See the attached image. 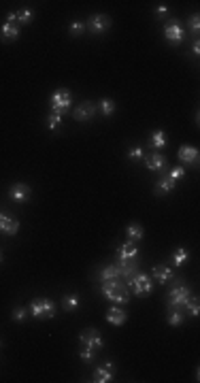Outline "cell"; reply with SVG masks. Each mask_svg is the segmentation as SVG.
Instances as JSON below:
<instances>
[{"instance_id":"obj_7","label":"cell","mask_w":200,"mask_h":383,"mask_svg":"<svg viewBox=\"0 0 200 383\" xmlns=\"http://www.w3.org/2000/svg\"><path fill=\"white\" fill-rule=\"evenodd\" d=\"M79 341H81V345L87 347V349H92V351H98V349L104 347V341H102V337H100V332L96 328H90V330H85V332H81Z\"/></svg>"},{"instance_id":"obj_39","label":"cell","mask_w":200,"mask_h":383,"mask_svg":"<svg viewBox=\"0 0 200 383\" xmlns=\"http://www.w3.org/2000/svg\"><path fill=\"white\" fill-rule=\"evenodd\" d=\"M0 264H2V251H0Z\"/></svg>"},{"instance_id":"obj_10","label":"cell","mask_w":200,"mask_h":383,"mask_svg":"<svg viewBox=\"0 0 200 383\" xmlns=\"http://www.w3.org/2000/svg\"><path fill=\"white\" fill-rule=\"evenodd\" d=\"M96 109H98L96 104L90 102V100H85V102H81L79 107L73 111V117H75L77 121H90L92 117L96 115Z\"/></svg>"},{"instance_id":"obj_8","label":"cell","mask_w":200,"mask_h":383,"mask_svg":"<svg viewBox=\"0 0 200 383\" xmlns=\"http://www.w3.org/2000/svg\"><path fill=\"white\" fill-rule=\"evenodd\" d=\"M117 270H120V277H123V283H130L132 277L139 273V260L132 258V260H117Z\"/></svg>"},{"instance_id":"obj_4","label":"cell","mask_w":200,"mask_h":383,"mask_svg":"<svg viewBox=\"0 0 200 383\" xmlns=\"http://www.w3.org/2000/svg\"><path fill=\"white\" fill-rule=\"evenodd\" d=\"M70 104H73V94L68 90H58L54 96H51V111L58 115H64L68 113Z\"/></svg>"},{"instance_id":"obj_6","label":"cell","mask_w":200,"mask_h":383,"mask_svg":"<svg viewBox=\"0 0 200 383\" xmlns=\"http://www.w3.org/2000/svg\"><path fill=\"white\" fill-rule=\"evenodd\" d=\"M128 287H132V292L137 294V296H140V298L149 296V292H151V277L145 275V273H137L132 277L130 283H128Z\"/></svg>"},{"instance_id":"obj_12","label":"cell","mask_w":200,"mask_h":383,"mask_svg":"<svg viewBox=\"0 0 200 383\" xmlns=\"http://www.w3.org/2000/svg\"><path fill=\"white\" fill-rule=\"evenodd\" d=\"M113 373H115L113 362H104L102 366H98L96 370H94V381L96 383H109V381H113Z\"/></svg>"},{"instance_id":"obj_38","label":"cell","mask_w":200,"mask_h":383,"mask_svg":"<svg viewBox=\"0 0 200 383\" xmlns=\"http://www.w3.org/2000/svg\"><path fill=\"white\" fill-rule=\"evenodd\" d=\"M166 11H168V9H166V7H164V4H160V7H158V9H156V13H158V15H164V13H166Z\"/></svg>"},{"instance_id":"obj_5","label":"cell","mask_w":200,"mask_h":383,"mask_svg":"<svg viewBox=\"0 0 200 383\" xmlns=\"http://www.w3.org/2000/svg\"><path fill=\"white\" fill-rule=\"evenodd\" d=\"M85 28H87V32H92L94 37H98V34L107 32L111 28V17L102 15V13H96V15H92L90 20L85 21Z\"/></svg>"},{"instance_id":"obj_9","label":"cell","mask_w":200,"mask_h":383,"mask_svg":"<svg viewBox=\"0 0 200 383\" xmlns=\"http://www.w3.org/2000/svg\"><path fill=\"white\" fill-rule=\"evenodd\" d=\"M164 37H166V40H168L170 45H179L181 40H183V37H185V30H183V26H181V23L168 21L166 26H164Z\"/></svg>"},{"instance_id":"obj_26","label":"cell","mask_w":200,"mask_h":383,"mask_svg":"<svg viewBox=\"0 0 200 383\" xmlns=\"http://www.w3.org/2000/svg\"><path fill=\"white\" fill-rule=\"evenodd\" d=\"M100 279L102 281H113V279H120V270H117L115 264H111V266H104L100 270Z\"/></svg>"},{"instance_id":"obj_19","label":"cell","mask_w":200,"mask_h":383,"mask_svg":"<svg viewBox=\"0 0 200 383\" xmlns=\"http://www.w3.org/2000/svg\"><path fill=\"white\" fill-rule=\"evenodd\" d=\"M175 185H177V181L170 179L168 175H162V177H160V181H158V185H156V194H158V196L170 194V192L175 190Z\"/></svg>"},{"instance_id":"obj_27","label":"cell","mask_w":200,"mask_h":383,"mask_svg":"<svg viewBox=\"0 0 200 383\" xmlns=\"http://www.w3.org/2000/svg\"><path fill=\"white\" fill-rule=\"evenodd\" d=\"M183 320H185V315L183 313H181V309H175V311H170V313H168V323H170V326H181V323H183Z\"/></svg>"},{"instance_id":"obj_40","label":"cell","mask_w":200,"mask_h":383,"mask_svg":"<svg viewBox=\"0 0 200 383\" xmlns=\"http://www.w3.org/2000/svg\"><path fill=\"white\" fill-rule=\"evenodd\" d=\"M0 347H2V341H0Z\"/></svg>"},{"instance_id":"obj_11","label":"cell","mask_w":200,"mask_h":383,"mask_svg":"<svg viewBox=\"0 0 200 383\" xmlns=\"http://www.w3.org/2000/svg\"><path fill=\"white\" fill-rule=\"evenodd\" d=\"M0 232L7 234V237H15L20 232V222L7 213H0Z\"/></svg>"},{"instance_id":"obj_30","label":"cell","mask_w":200,"mask_h":383,"mask_svg":"<svg viewBox=\"0 0 200 383\" xmlns=\"http://www.w3.org/2000/svg\"><path fill=\"white\" fill-rule=\"evenodd\" d=\"M185 306H187V313H190L192 317H198V313H200V304H198V298H196V296H192L190 302H187Z\"/></svg>"},{"instance_id":"obj_2","label":"cell","mask_w":200,"mask_h":383,"mask_svg":"<svg viewBox=\"0 0 200 383\" xmlns=\"http://www.w3.org/2000/svg\"><path fill=\"white\" fill-rule=\"evenodd\" d=\"M28 311H30L37 320H51V317L56 315V306L49 298H34L30 306H28Z\"/></svg>"},{"instance_id":"obj_21","label":"cell","mask_w":200,"mask_h":383,"mask_svg":"<svg viewBox=\"0 0 200 383\" xmlns=\"http://www.w3.org/2000/svg\"><path fill=\"white\" fill-rule=\"evenodd\" d=\"M166 141H168L166 132L156 130V132H151V137H149V145H151V149H162V147H166Z\"/></svg>"},{"instance_id":"obj_32","label":"cell","mask_w":200,"mask_h":383,"mask_svg":"<svg viewBox=\"0 0 200 383\" xmlns=\"http://www.w3.org/2000/svg\"><path fill=\"white\" fill-rule=\"evenodd\" d=\"M168 177H170V179H175V181L183 179V177H185V168L183 166H173V168H170V173H168Z\"/></svg>"},{"instance_id":"obj_15","label":"cell","mask_w":200,"mask_h":383,"mask_svg":"<svg viewBox=\"0 0 200 383\" xmlns=\"http://www.w3.org/2000/svg\"><path fill=\"white\" fill-rule=\"evenodd\" d=\"M179 160L183 164H198V149L192 145H181L179 147Z\"/></svg>"},{"instance_id":"obj_18","label":"cell","mask_w":200,"mask_h":383,"mask_svg":"<svg viewBox=\"0 0 200 383\" xmlns=\"http://www.w3.org/2000/svg\"><path fill=\"white\" fill-rule=\"evenodd\" d=\"M132 258H139V247L137 243H123L120 249H117V260H132Z\"/></svg>"},{"instance_id":"obj_34","label":"cell","mask_w":200,"mask_h":383,"mask_svg":"<svg viewBox=\"0 0 200 383\" xmlns=\"http://www.w3.org/2000/svg\"><path fill=\"white\" fill-rule=\"evenodd\" d=\"M11 317H13V322H23V317H26V309H23V306H15Z\"/></svg>"},{"instance_id":"obj_22","label":"cell","mask_w":200,"mask_h":383,"mask_svg":"<svg viewBox=\"0 0 200 383\" xmlns=\"http://www.w3.org/2000/svg\"><path fill=\"white\" fill-rule=\"evenodd\" d=\"M126 234H128V241H130V243H139V241L143 239V226L137 223V222H132L130 226L126 228Z\"/></svg>"},{"instance_id":"obj_25","label":"cell","mask_w":200,"mask_h":383,"mask_svg":"<svg viewBox=\"0 0 200 383\" xmlns=\"http://www.w3.org/2000/svg\"><path fill=\"white\" fill-rule=\"evenodd\" d=\"M96 107L100 109V113H102V115H113L115 113V100H111V98H102V100H100V102L96 104Z\"/></svg>"},{"instance_id":"obj_17","label":"cell","mask_w":200,"mask_h":383,"mask_svg":"<svg viewBox=\"0 0 200 383\" xmlns=\"http://www.w3.org/2000/svg\"><path fill=\"white\" fill-rule=\"evenodd\" d=\"M0 37H2L4 40L20 39V23L17 21H4L2 28H0Z\"/></svg>"},{"instance_id":"obj_33","label":"cell","mask_w":200,"mask_h":383,"mask_svg":"<svg viewBox=\"0 0 200 383\" xmlns=\"http://www.w3.org/2000/svg\"><path fill=\"white\" fill-rule=\"evenodd\" d=\"M128 158H130V162L143 160V149H140V147H132V149L128 151Z\"/></svg>"},{"instance_id":"obj_35","label":"cell","mask_w":200,"mask_h":383,"mask_svg":"<svg viewBox=\"0 0 200 383\" xmlns=\"http://www.w3.org/2000/svg\"><path fill=\"white\" fill-rule=\"evenodd\" d=\"M190 28H192L194 34H198V30H200V17H198V13H194L190 17Z\"/></svg>"},{"instance_id":"obj_20","label":"cell","mask_w":200,"mask_h":383,"mask_svg":"<svg viewBox=\"0 0 200 383\" xmlns=\"http://www.w3.org/2000/svg\"><path fill=\"white\" fill-rule=\"evenodd\" d=\"M164 164H166V158H164L162 153H149V156L145 158V166L149 170H162Z\"/></svg>"},{"instance_id":"obj_3","label":"cell","mask_w":200,"mask_h":383,"mask_svg":"<svg viewBox=\"0 0 200 383\" xmlns=\"http://www.w3.org/2000/svg\"><path fill=\"white\" fill-rule=\"evenodd\" d=\"M190 298H192V292H190V287L183 283H177L168 292V304L173 306V309H183V306L190 302Z\"/></svg>"},{"instance_id":"obj_16","label":"cell","mask_w":200,"mask_h":383,"mask_svg":"<svg viewBox=\"0 0 200 383\" xmlns=\"http://www.w3.org/2000/svg\"><path fill=\"white\" fill-rule=\"evenodd\" d=\"M126 320H128L126 311H121L117 304L111 306V309L107 311V322L111 323V326H123V323H126Z\"/></svg>"},{"instance_id":"obj_36","label":"cell","mask_w":200,"mask_h":383,"mask_svg":"<svg viewBox=\"0 0 200 383\" xmlns=\"http://www.w3.org/2000/svg\"><path fill=\"white\" fill-rule=\"evenodd\" d=\"M94 353H96V351H92V349H87V347H83V349L79 351V356H81V360H83V362H92L94 360Z\"/></svg>"},{"instance_id":"obj_14","label":"cell","mask_w":200,"mask_h":383,"mask_svg":"<svg viewBox=\"0 0 200 383\" xmlns=\"http://www.w3.org/2000/svg\"><path fill=\"white\" fill-rule=\"evenodd\" d=\"M154 279H156L160 285H166L170 279H175L173 268H170L168 264H158V266H154Z\"/></svg>"},{"instance_id":"obj_29","label":"cell","mask_w":200,"mask_h":383,"mask_svg":"<svg viewBox=\"0 0 200 383\" xmlns=\"http://www.w3.org/2000/svg\"><path fill=\"white\" fill-rule=\"evenodd\" d=\"M60 121H62V115L51 111L49 117H47V128H49V130H58V128H60Z\"/></svg>"},{"instance_id":"obj_31","label":"cell","mask_w":200,"mask_h":383,"mask_svg":"<svg viewBox=\"0 0 200 383\" xmlns=\"http://www.w3.org/2000/svg\"><path fill=\"white\" fill-rule=\"evenodd\" d=\"M83 32H85V23L83 21L75 20L73 23H70V34H73V37H81Z\"/></svg>"},{"instance_id":"obj_1","label":"cell","mask_w":200,"mask_h":383,"mask_svg":"<svg viewBox=\"0 0 200 383\" xmlns=\"http://www.w3.org/2000/svg\"><path fill=\"white\" fill-rule=\"evenodd\" d=\"M100 292H102L104 298H109L111 302H115V304H128V300H130V290H128V285L120 279L102 281Z\"/></svg>"},{"instance_id":"obj_13","label":"cell","mask_w":200,"mask_h":383,"mask_svg":"<svg viewBox=\"0 0 200 383\" xmlns=\"http://www.w3.org/2000/svg\"><path fill=\"white\" fill-rule=\"evenodd\" d=\"M30 187H28L26 183H13L9 187V196L15 200V202H26L28 198H30Z\"/></svg>"},{"instance_id":"obj_28","label":"cell","mask_w":200,"mask_h":383,"mask_svg":"<svg viewBox=\"0 0 200 383\" xmlns=\"http://www.w3.org/2000/svg\"><path fill=\"white\" fill-rule=\"evenodd\" d=\"M15 15H17V23H23V26L34 20V13H32L30 9H21V11H17Z\"/></svg>"},{"instance_id":"obj_37","label":"cell","mask_w":200,"mask_h":383,"mask_svg":"<svg viewBox=\"0 0 200 383\" xmlns=\"http://www.w3.org/2000/svg\"><path fill=\"white\" fill-rule=\"evenodd\" d=\"M192 51H194V56H198V54H200V43H198V40L192 45Z\"/></svg>"},{"instance_id":"obj_24","label":"cell","mask_w":200,"mask_h":383,"mask_svg":"<svg viewBox=\"0 0 200 383\" xmlns=\"http://www.w3.org/2000/svg\"><path fill=\"white\" fill-rule=\"evenodd\" d=\"M79 304H81V300H79L77 294H68V296L62 298V306H64L66 311H77Z\"/></svg>"},{"instance_id":"obj_23","label":"cell","mask_w":200,"mask_h":383,"mask_svg":"<svg viewBox=\"0 0 200 383\" xmlns=\"http://www.w3.org/2000/svg\"><path fill=\"white\" fill-rule=\"evenodd\" d=\"M170 260H173V266H183V264L190 260V253H187V249H183V247H177Z\"/></svg>"}]
</instances>
